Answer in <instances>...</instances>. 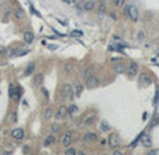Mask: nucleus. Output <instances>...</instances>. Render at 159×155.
I'll list each match as a JSON object with an SVG mask.
<instances>
[{
    "label": "nucleus",
    "instance_id": "nucleus-11",
    "mask_svg": "<svg viewBox=\"0 0 159 155\" xmlns=\"http://www.w3.org/2000/svg\"><path fill=\"white\" fill-rule=\"evenodd\" d=\"M43 80H44V75H43V73H36V75L33 76V86L39 87L43 83Z\"/></svg>",
    "mask_w": 159,
    "mask_h": 155
},
{
    "label": "nucleus",
    "instance_id": "nucleus-34",
    "mask_svg": "<svg viewBox=\"0 0 159 155\" xmlns=\"http://www.w3.org/2000/svg\"><path fill=\"white\" fill-rule=\"evenodd\" d=\"M114 154H115V155H122V152H120L119 150H116V151H114Z\"/></svg>",
    "mask_w": 159,
    "mask_h": 155
},
{
    "label": "nucleus",
    "instance_id": "nucleus-33",
    "mask_svg": "<svg viewBox=\"0 0 159 155\" xmlns=\"http://www.w3.org/2000/svg\"><path fill=\"white\" fill-rule=\"evenodd\" d=\"M43 93H44L46 98H49V93H47V90H46V89H43Z\"/></svg>",
    "mask_w": 159,
    "mask_h": 155
},
{
    "label": "nucleus",
    "instance_id": "nucleus-8",
    "mask_svg": "<svg viewBox=\"0 0 159 155\" xmlns=\"http://www.w3.org/2000/svg\"><path fill=\"white\" fill-rule=\"evenodd\" d=\"M138 85L141 86V87H147V86H149L151 85V78H149L147 73H141V75H140Z\"/></svg>",
    "mask_w": 159,
    "mask_h": 155
},
{
    "label": "nucleus",
    "instance_id": "nucleus-9",
    "mask_svg": "<svg viewBox=\"0 0 159 155\" xmlns=\"http://www.w3.org/2000/svg\"><path fill=\"white\" fill-rule=\"evenodd\" d=\"M72 92V86L68 85V83H65V85H62L61 87V96L64 97V98H68L69 96V93Z\"/></svg>",
    "mask_w": 159,
    "mask_h": 155
},
{
    "label": "nucleus",
    "instance_id": "nucleus-2",
    "mask_svg": "<svg viewBox=\"0 0 159 155\" xmlns=\"http://www.w3.org/2000/svg\"><path fill=\"white\" fill-rule=\"evenodd\" d=\"M119 137H118L115 133H111L109 136H108V145H109L112 150H115V148H118L119 147Z\"/></svg>",
    "mask_w": 159,
    "mask_h": 155
},
{
    "label": "nucleus",
    "instance_id": "nucleus-17",
    "mask_svg": "<svg viewBox=\"0 0 159 155\" xmlns=\"http://www.w3.org/2000/svg\"><path fill=\"white\" fill-rule=\"evenodd\" d=\"M53 116H54V109H53L51 107H47V108L44 109V118L46 119H51Z\"/></svg>",
    "mask_w": 159,
    "mask_h": 155
},
{
    "label": "nucleus",
    "instance_id": "nucleus-15",
    "mask_svg": "<svg viewBox=\"0 0 159 155\" xmlns=\"http://www.w3.org/2000/svg\"><path fill=\"white\" fill-rule=\"evenodd\" d=\"M14 17H15L17 20H24V18L26 17L25 10H22V8H17V10L14 11Z\"/></svg>",
    "mask_w": 159,
    "mask_h": 155
},
{
    "label": "nucleus",
    "instance_id": "nucleus-7",
    "mask_svg": "<svg viewBox=\"0 0 159 155\" xmlns=\"http://www.w3.org/2000/svg\"><path fill=\"white\" fill-rule=\"evenodd\" d=\"M11 137H13L14 140H22L24 137H25V132H24V129L18 128V129H14V130H11Z\"/></svg>",
    "mask_w": 159,
    "mask_h": 155
},
{
    "label": "nucleus",
    "instance_id": "nucleus-35",
    "mask_svg": "<svg viewBox=\"0 0 159 155\" xmlns=\"http://www.w3.org/2000/svg\"><path fill=\"white\" fill-rule=\"evenodd\" d=\"M67 3H75V0H65Z\"/></svg>",
    "mask_w": 159,
    "mask_h": 155
},
{
    "label": "nucleus",
    "instance_id": "nucleus-36",
    "mask_svg": "<svg viewBox=\"0 0 159 155\" xmlns=\"http://www.w3.org/2000/svg\"><path fill=\"white\" fill-rule=\"evenodd\" d=\"M158 56H159V51H158Z\"/></svg>",
    "mask_w": 159,
    "mask_h": 155
},
{
    "label": "nucleus",
    "instance_id": "nucleus-10",
    "mask_svg": "<svg viewBox=\"0 0 159 155\" xmlns=\"http://www.w3.org/2000/svg\"><path fill=\"white\" fill-rule=\"evenodd\" d=\"M68 115V112H67V107H60L58 111H57V114H55V118L58 119V121H61V119H64L65 116Z\"/></svg>",
    "mask_w": 159,
    "mask_h": 155
},
{
    "label": "nucleus",
    "instance_id": "nucleus-19",
    "mask_svg": "<svg viewBox=\"0 0 159 155\" xmlns=\"http://www.w3.org/2000/svg\"><path fill=\"white\" fill-rule=\"evenodd\" d=\"M55 141V137L53 134H50V136H47L44 139V147H49V145H51Z\"/></svg>",
    "mask_w": 159,
    "mask_h": 155
},
{
    "label": "nucleus",
    "instance_id": "nucleus-21",
    "mask_svg": "<svg viewBox=\"0 0 159 155\" xmlns=\"http://www.w3.org/2000/svg\"><path fill=\"white\" fill-rule=\"evenodd\" d=\"M94 7H96V3H94V2H86V3H85V10H86V11L94 10Z\"/></svg>",
    "mask_w": 159,
    "mask_h": 155
},
{
    "label": "nucleus",
    "instance_id": "nucleus-20",
    "mask_svg": "<svg viewBox=\"0 0 159 155\" xmlns=\"http://www.w3.org/2000/svg\"><path fill=\"white\" fill-rule=\"evenodd\" d=\"M67 112H68V115H69V116H73L75 114L78 112V107H76V105H71V107H68V108H67Z\"/></svg>",
    "mask_w": 159,
    "mask_h": 155
},
{
    "label": "nucleus",
    "instance_id": "nucleus-24",
    "mask_svg": "<svg viewBox=\"0 0 159 155\" xmlns=\"http://www.w3.org/2000/svg\"><path fill=\"white\" fill-rule=\"evenodd\" d=\"M65 154H67V155H75V154H76V150L67 147V151H65Z\"/></svg>",
    "mask_w": 159,
    "mask_h": 155
},
{
    "label": "nucleus",
    "instance_id": "nucleus-18",
    "mask_svg": "<svg viewBox=\"0 0 159 155\" xmlns=\"http://www.w3.org/2000/svg\"><path fill=\"white\" fill-rule=\"evenodd\" d=\"M125 71H126V65H125L123 63H119V64H116V65H115V72L123 73Z\"/></svg>",
    "mask_w": 159,
    "mask_h": 155
},
{
    "label": "nucleus",
    "instance_id": "nucleus-25",
    "mask_svg": "<svg viewBox=\"0 0 159 155\" xmlns=\"http://www.w3.org/2000/svg\"><path fill=\"white\" fill-rule=\"evenodd\" d=\"M64 71H65V72H71V71H72V65H71V64H65V65H64Z\"/></svg>",
    "mask_w": 159,
    "mask_h": 155
},
{
    "label": "nucleus",
    "instance_id": "nucleus-16",
    "mask_svg": "<svg viewBox=\"0 0 159 155\" xmlns=\"http://www.w3.org/2000/svg\"><path fill=\"white\" fill-rule=\"evenodd\" d=\"M141 137H143V145H144V147H151V145H152V140H151L149 136L143 134Z\"/></svg>",
    "mask_w": 159,
    "mask_h": 155
},
{
    "label": "nucleus",
    "instance_id": "nucleus-4",
    "mask_svg": "<svg viewBox=\"0 0 159 155\" xmlns=\"http://www.w3.org/2000/svg\"><path fill=\"white\" fill-rule=\"evenodd\" d=\"M97 86H98V79L93 75V73L86 78V87H87V89H94V87H97Z\"/></svg>",
    "mask_w": 159,
    "mask_h": 155
},
{
    "label": "nucleus",
    "instance_id": "nucleus-37",
    "mask_svg": "<svg viewBox=\"0 0 159 155\" xmlns=\"http://www.w3.org/2000/svg\"><path fill=\"white\" fill-rule=\"evenodd\" d=\"M62 2H65V0H62Z\"/></svg>",
    "mask_w": 159,
    "mask_h": 155
},
{
    "label": "nucleus",
    "instance_id": "nucleus-29",
    "mask_svg": "<svg viewBox=\"0 0 159 155\" xmlns=\"http://www.w3.org/2000/svg\"><path fill=\"white\" fill-rule=\"evenodd\" d=\"M7 53V49L3 46H0V56H4V54Z\"/></svg>",
    "mask_w": 159,
    "mask_h": 155
},
{
    "label": "nucleus",
    "instance_id": "nucleus-31",
    "mask_svg": "<svg viewBox=\"0 0 159 155\" xmlns=\"http://www.w3.org/2000/svg\"><path fill=\"white\" fill-rule=\"evenodd\" d=\"M105 13V7H104V4H101L100 6V14H104Z\"/></svg>",
    "mask_w": 159,
    "mask_h": 155
},
{
    "label": "nucleus",
    "instance_id": "nucleus-23",
    "mask_svg": "<svg viewBox=\"0 0 159 155\" xmlns=\"http://www.w3.org/2000/svg\"><path fill=\"white\" fill-rule=\"evenodd\" d=\"M71 35L72 36H76V37H80V36H83V32H82V31H72L71 32Z\"/></svg>",
    "mask_w": 159,
    "mask_h": 155
},
{
    "label": "nucleus",
    "instance_id": "nucleus-26",
    "mask_svg": "<svg viewBox=\"0 0 159 155\" xmlns=\"http://www.w3.org/2000/svg\"><path fill=\"white\" fill-rule=\"evenodd\" d=\"M125 4V0H115V6L116 7H122Z\"/></svg>",
    "mask_w": 159,
    "mask_h": 155
},
{
    "label": "nucleus",
    "instance_id": "nucleus-6",
    "mask_svg": "<svg viewBox=\"0 0 159 155\" xmlns=\"http://www.w3.org/2000/svg\"><path fill=\"white\" fill-rule=\"evenodd\" d=\"M83 89H85V85L80 82V80H76L73 85V93H75V97H80L82 93H83Z\"/></svg>",
    "mask_w": 159,
    "mask_h": 155
},
{
    "label": "nucleus",
    "instance_id": "nucleus-22",
    "mask_svg": "<svg viewBox=\"0 0 159 155\" xmlns=\"http://www.w3.org/2000/svg\"><path fill=\"white\" fill-rule=\"evenodd\" d=\"M33 71H35V64L31 63V64H29V66H28V68L25 69V76H29L31 73L33 72Z\"/></svg>",
    "mask_w": 159,
    "mask_h": 155
},
{
    "label": "nucleus",
    "instance_id": "nucleus-27",
    "mask_svg": "<svg viewBox=\"0 0 159 155\" xmlns=\"http://www.w3.org/2000/svg\"><path fill=\"white\" fill-rule=\"evenodd\" d=\"M101 129L107 132V130H109V125H108V123H105V122H102V123H101Z\"/></svg>",
    "mask_w": 159,
    "mask_h": 155
},
{
    "label": "nucleus",
    "instance_id": "nucleus-12",
    "mask_svg": "<svg viewBox=\"0 0 159 155\" xmlns=\"http://www.w3.org/2000/svg\"><path fill=\"white\" fill-rule=\"evenodd\" d=\"M96 121V114H89L87 116H83V125L85 126H89V125H91V123Z\"/></svg>",
    "mask_w": 159,
    "mask_h": 155
},
{
    "label": "nucleus",
    "instance_id": "nucleus-28",
    "mask_svg": "<svg viewBox=\"0 0 159 155\" xmlns=\"http://www.w3.org/2000/svg\"><path fill=\"white\" fill-rule=\"evenodd\" d=\"M58 130H60V126H58V125H53V126H51V132H53V133H57Z\"/></svg>",
    "mask_w": 159,
    "mask_h": 155
},
{
    "label": "nucleus",
    "instance_id": "nucleus-3",
    "mask_svg": "<svg viewBox=\"0 0 159 155\" xmlns=\"http://www.w3.org/2000/svg\"><path fill=\"white\" fill-rule=\"evenodd\" d=\"M71 143H72V132H71V130H67V132L62 134V137H61V144L67 148V147L71 145Z\"/></svg>",
    "mask_w": 159,
    "mask_h": 155
},
{
    "label": "nucleus",
    "instance_id": "nucleus-14",
    "mask_svg": "<svg viewBox=\"0 0 159 155\" xmlns=\"http://www.w3.org/2000/svg\"><path fill=\"white\" fill-rule=\"evenodd\" d=\"M83 139H85V141H96V140H97V133L96 132H87Z\"/></svg>",
    "mask_w": 159,
    "mask_h": 155
},
{
    "label": "nucleus",
    "instance_id": "nucleus-1",
    "mask_svg": "<svg viewBox=\"0 0 159 155\" xmlns=\"http://www.w3.org/2000/svg\"><path fill=\"white\" fill-rule=\"evenodd\" d=\"M125 14H126L133 22H136V21L138 20V10H137V7L133 6V4L126 6V8H125Z\"/></svg>",
    "mask_w": 159,
    "mask_h": 155
},
{
    "label": "nucleus",
    "instance_id": "nucleus-30",
    "mask_svg": "<svg viewBox=\"0 0 159 155\" xmlns=\"http://www.w3.org/2000/svg\"><path fill=\"white\" fill-rule=\"evenodd\" d=\"M91 75V69H86L85 72H83V78H87V76Z\"/></svg>",
    "mask_w": 159,
    "mask_h": 155
},
{
    "label": "nucleus",
    "instance_id": "nucleus-32",
    "mask_svg": "<svg viewBox=\"0 0 159 155\" xmlns=\"http://www.w3.org/2000/svg\"><path fill=\"white\" fill-rule=\"evenodd\" d=\"M137 37H138V39H144V33L141 32V31H140V32H138V35H137Z\"/></svg>",
    "mask_w": 159,
    "mask_h": 155
},
{
    "label": "nucleus",
    "instance_id": "nucleus-5",
    "mask_svg": "<svg viewBox=\"0 0 159 155\" xmlns=\"http://www.w3.org/2000/svg\"><path fill=\"white\" fill-rule=\"evenodd\" d=\"M126 72L130 78H134V76L137 75V72H138V65H137L136 63H130L126 68Z\"/></svg>",
    "mask_w": 159,
    "mask_h": 155
},
{
    "label": "nucleus",
    "instance_id": "nucleus-13",
    "mask_svg": "<svg viewBox=\"0 0 159 155\" xmlns=\"http://www.w3.org/2000/svg\"><path fill=\"white\" fill-rule=\"evenodd\" d=\"M33 39H35V35H33V32H31V31H26L25 33H24V40H25V43H32Z\"/></svg>",
    "mask_w": 159,
    "mask_h": 155
}]
</instances>
